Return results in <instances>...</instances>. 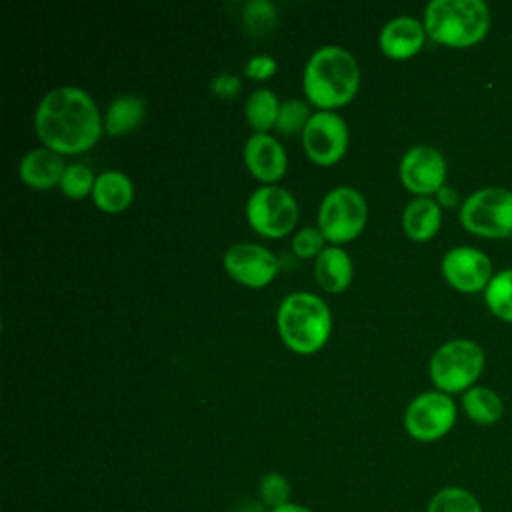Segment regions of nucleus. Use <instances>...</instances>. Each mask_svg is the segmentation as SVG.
<instances>
[{"instance_id":"obj_30","label":"nucleus","mask_w":512,"mask_h":512,"mask_svg":"<svg viewBox=\"0 0 512 512\" xmlns=\"http://www.w3.org/2000/svg\"><path fill=\"white\" fill-rule=\"evenodd\" d=\"M274 72H276V60L268 54L252 56L244 66V74L254 80H264V78L272 76Z\"/></svg>"},{"instance_id":"obj_25","label":"nucleus","mask_w":512,"mask_h":512,"mask_svg":"<svg viewBox=\"0 0 512 512\" xmlns=\"http://www.w3.org/2000/svg\"><path fill=\"white\" fill-rule=\"evenodd\" d=\"M94 184H96V176L92 168L82 162L68 164L60 180L62 192L70 198H84L86 194H92Z\"/></svg>"},{"instance_id":"obj_1","label":"nucleus","mask_w":512,"mask_h":512,"mask_svg":"<svg viewBox=\"0 0 512 512\" xmlns=\"http://www.w3.org/2000/svg\"><path fill=\"white\" fill-rule=\"evenodd\" d=\"M34 126L40 140L58 154L88 150L104 130L96 102L78 86H58L44 94Z\"/></svg>"},{"instance_id":"obj_12","label":"nucleus","mask_w":512,"mask_h":512,"mask_svg":"<svg viewBox=\"0 0 512 512\" xmlns=\"http://www.w3.org/2000/svg\"><path fill=\"white\" fill-rule=\"evenodd\" d=\"M442 274L452 288L472 294L486 290L492 280V262L478 248L456 246L444 254Z\"/></svg>"},{"instance_id":"obj_22","label":"nucleus","mask_w":512,"mask_h":512,"mask_svg":"<svg viewBox=\"0 0 512 512\" xmlns=\"http://www.w3.org/2000/svg\"><path fill=\"white\" fill-rule=\"evenodd\" d=\"M280 102L270 88L254 90L246 100V118L256 132H266L276 124Z\"/></svg>"},{"instance_id":"obj_33","label":"nucleus","mask_w":512,"mask_h":512,"mask_svg":"<svg viewBox=\"0 0 512 512\" xmlns=\"http://www.w3.org/2000/svg\"><path fill=\"white\" fill-rule=\"evenodd\" d=\"M268 512H314V510H310V508H306V506H302V504H294V502H288V504H284V506H278V508H274V510H268Z\"/></svg>"},{"instance_id":"obj_4","label":"nucleus","mask_w":512,"mask_h":512,"mask_svg":"<svg viewBox=\"0 0 512 512\" xmlns=\"http://www.w3.org/2000/svg\"><path fill=\"white\" fill-rule=\"evenodd\" d=\"M276 324L288 348L300 354H312L328 340L332 316L320 296L312 292H292L280 302Z\"/></svg>"},{"instance_id":"obj_2","label":"nucleus","mask_w":512,"mask_h":512,"mask_svg":"<svg viewBox=\"0 0 512 512\" xmlns=\"http://www.w3.org/2000/svg\"><path fill=\"white\" fill-rule=\"evenodd\" d=\"M360 84L356 58L342 46L318 48L304 68V94L322 110L342 106L354 98Z\"/></svg>"},{"instance_id":"obj_13","label":"nucleus","mask_w":512,"mask_h":512,"mask_svg":"<svg viewBox=\"0 0 512 512\" xmlns=\"http://www.w3.org/2000/svg\"><path fill=\"white\" fill-rule=\"evenodd\" d=\"M224 268L240 284L260 288L276 276L278 258L266 246L238 242L226 250Z\"/></svg>"},{"instance_id":"obj_8","label":"nucleus","mask_w":512,"mask_h":512,"mask_svg":"<svg viewBox=\"0 0 512 512\" xmlns=\"http://www.w3.org/2000/svg\"><path fill=\"white\" fill-rule=\"evenodd\" d=\"M246 216L250 226L264 236H284L292 230L298 216L294 196L276 184L256 188L246 202Z\"/></svg>"},{"instance_id":"obj_15","label":"nucleus","mask_w":512,"mask_h":512,"mask_svg":"<svg viewBox=\"0 0 512 512\" xmlns=\"http://www.w3.org/2000/svg\"><path fill=\"white\" fill-rule=\"evenodd\" d=\"M424 24L414 16L390 18L378 36L380 48L390 58H410L424 44Z\"/></svg>"},{"instance_id":"obj_17","label":"nucleus","mask_w":512,"mask_h":512,"mask_svg":"<svg viewBox=\"0 0 512 512\" xmlns=\"http://www.w3.org/2000/svg\"><path fill=\"white\" fill-rule=\"evenodd\" d=\"M442 222L440 204L430 196H416L402 212V228L416 242L430 240Z\"/></svg>"},{"instance_id":"obj_32","label":"nucleus","mask_w":512,"mask_h":512,"mask_svg":"<svg viewBox=\"0 0 512 512\" xmlns=\"http://www.w3.org/2000/svg\"><path fill=\"white\" fill-rule=\"evenodd\" d=\"M436 202L444 208H454L458 204V192L452 188V186H442L438 192H436Z\"/></svg>"},{"instance_id":"obj_31","label":"nucleus","mask_w":512,"mask_h":512,"mask_svg":"<svg viewBox=\"0 0 512 512\" xmlns=\"http://www.w3.org/2000/svg\"><path fill=\"white\" fill-rule=\"evenodd\" d=\"M210 90L222 98H232L240 90V78L232 72H220L212 78Z\"/></svg>"},{"instance_id":"obj_26","label":"nucleus","mask_w":512,"mask_h":512,"mask_svg":"<svg viewBox=\"0 0 512 512\" xmlns=\"http://www.w3.org/2000/svg\"><path fill=\"white\" fill-rule=\"evenodd\" d=\"M310 108L302 100L290 98L280 102L278 116H276V128L282 134H294L298 130H304L306 122L310 120Z\"/></svg>"},{"instance_id":"obj_21","label":"nucleus","mask_w":512,"mask_h":512,"mask_svg":"<svg viewBox=\"0 0 512 512\" xmlns=\"http://www.w3.org/2000/svg\"><path fill=\"white\" fill-rule=\"evenodd\" d=\"M462 408L466 416L480 426L496 424L504 412L500 396L486 386H472L466 390L462 396Z\"/></svg>"},{"instance_id":"obj_7","label":"nucleus","mask_w":512,"mask_h":512,"mask_svg":"<svg viewBox=\"0 0 512 512\" xmlns=\"http://www.w3.org/2000/svg\"><path fill=\"white\" fill-rule=\"evenodd\" d=\"M368 208L364 196L352 186H336L320 202L318 228L334 246L352 240L364 228Z\"/></svg>"},{"instance_id":"obj_10","label":"nucleus","mask_w":512,"mask_h":512,"mask_svg":"<svg viewBox=\"0 0 512 512\" xmlns=\"http://www.w3.org/2000/svg\"><path fill=\"white\" fill-rule=\"evenodd\" d=\"M302 142L308 158L320 166L338 162L348 146V126L344 118L330 110L310 116L302 130Z\"/></svg>"},{"instance_id":"obj_5","label":"nucleus","mask_w":512,"mask_h":512,"mask_svg":"<svg viewBox=\"0 0 512 512\" xmlns=\"http://www.w3.org/2000/svg\"><path fill=\"white\" fill-rule=\"evenodd\" d=\"M484 368L482 348L466 338L444 342L430 358V378L444 394L466 392Z\"/></svg>"},{"instance_id":"obj_18","label":"nucleus","mask_w":512,"mask_h":512,"mask_svg":"<svg viewBox=\"0 0 512 512\" xmlns=\"http://www.w3.org/2000/svg\"><path fill=\"white\" fill-rule=\"evenodd\" d=\"M314 276L328 292H342L352 280V260L340 246H326L314 260Z\"/></svg>"},{"instance_id":"obj_14","label":"nucleus","mask_w":512,"mask_h":512,"mask_svg":"<svg viewBox=\"0 0 512 512\" xmlns=\"http://www.w3.org/2000/svg\"><path fill=\"white\" fill-rule=\"evenodd\" d=\"M286 152L268 132H254L244 144V162L248 170L268 184L280 180L286 172Z\"/></svg>"},{"instance_id":"obj_3","label":"nucleus","mask_w":512,"mask_h":512,"mask_svg":"<svg viewBox=\"0 0 512 512\" xmlns=\"http://www.w3.org/2000/svg\"><path fill=\"white\" fill-rule=\"evenodd\" d=\"M490 28V10L482 0H432L424 8L426 34L450 48L478 44Z\"/></svg>"},{"instance_id":"obj_20","label":"nucleus","mask_w":512,"mask_h":512,"mask_svg":"<svg viewBox=\"0 0 512 512\" xmlns=\"http://www.w3.org/2000/svg\"><path fill=\"white\" fill-rule=\"evenodd\" d=\"M144 118V102L134 94L116 96L104 114V132L118 136L134 130Z\"/></svg>"},{"instance_id":"obj_6","label":"nucleus","mask_w":512,"mask_h":512,"mask_svg":"<svg viewBox=\"0 0 512 512\" xmlns=\"http://www.w3.org/2000/svg\"><path fill=\"white\" fill-rule=\"evenodd\" d=\"M460 222L476 236H512V190L490 186L472 192L460 208Z\"/></svg>"},{"instance_id":"obj_19","label":"nucleus","mask_w":512,"mask_h":512,"mask_svg":"<svg viewBox=\"0 0 512 512\" xmlns=\"http://www.w3.org/2000/svg\"><path fill=\"white\" fill-rule=\"evenodd\" d=\"M134 196L132 180L120 170H106L96 176L92 190L94 204L104 212H122Z\"/></svg>"},{"instance_id":"obj_24","label":"nucleus","mask_w":512,"mask_h":512,"mask_svg":"<svg viewBox=\"0 0 512 512\" xmlns=\"http://www.w3.org/2000/svg\"><path fill=\"white\" fill-rule=\"evenodd\" d=\"M484 300L496 318L512 322V268L492 276L484 290Z\"/></svg>"},{"instance_id":"obj_28","label":"nucleus","mask_w":512,"mask_h":512,"mask_svg":"<svg viewBox=\"0 0 512 512\" xmlns=\"http://www.w3.org/2000/svg\"><path fill=\"white\" fill-rule=\"evenodd\" d=\"M324 234L320 228L316 226H304L296 232V236L292 238V250L296 256L300 258H308V256H318L322 252V244H324Z\"/></svg>"},{"instance_id":"obj_16","label":"nucleus","mask_w":512,"mask_h":512,"mask_svg":"<svg viewBox=\"0 0 512 512\" xmlns=\"http://www.w3.org/2000/svg\"><path fill=\"white\" fill-rule=\"evenodd\" d=\"M66 166L58 152L34 148L20 160V176L32 188H50L60 184Z\"/></svg>"},{"instance_id":"obj_23","label":"nucleus","mask_w":512,"mask_h":512,"mask_svg":"<svg viewBox=\"0 0 512 512\" xmlns=\"http://www.w3.org/2000/svg\"><path fill=\"white\" fill-rule=\"evenodd\" d=\"M426 512H484L480 500L462 486H444L428 502Z\"/></svg>"},{"instance_id":"obj_29","label":"nucleus","mask_w":512,"mask_h":512,"mask_svg":"<svg viewBox=\"0 0 512 512\" xmlns=\"http://www.w3.org/2000/svg\"><path fill=\"white\" fill-rule=\"evenodd\" d=\"M274 16H276V8L268 0H252L244 8V22L254 32L274 24Z\"/></svg>"},{"instance_id":"obj_27","label":"nucleus","mask_w":512,"mask_h":512,"mask_svg":"<svg viewBox=\"0 0 512 512\" xmlns=\"http://www.w3.org/2000/svg\"><path fill=\"white\" fill-rule=\"evenodd\" d=\"M258 494H260L262 504L268 506L270 510H274V508L290 502V482L280 472H266L260 478Z\"/></svg>"},{"instance_id":"obj_11","label":"nucleus","mask_w":512,"mask_h":512,"mask_svg":"<svg viewBox=\"0 0 512 512\" xmlns=\"http://www.w3.org/2000/svg\"><path fill=\"white\" fill-rule=\"evenodd\" d=\"M446 160L440 150L428 144L412 146L400 160V180L402 184L418 194L428 196L444 186Z\"/></svg>"},{"instance_id":"obj_9","label":"nucleus","mask_w":512,"mask_h":512,"mask_svg":"<svg viewBox=\"0 0 512 512\" xmlns=\"http://www.w3.org/2000/svg\"><path fill=\"white\" fill-rule=\"evenodd\" d=\"M454 424L456 404L440 390L418 394L404 412V428L418 442H436L444 438Z\"/></svg>"}]
</instances>
